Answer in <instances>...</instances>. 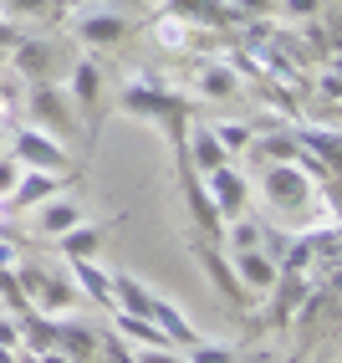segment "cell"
<instances>
[{"mask_svg": "<svg viewBox=\"0 0 342 363\" xmlns=\"http://www.w3.org/2000/svg\"><path fill=\"white\" fill-rule=\"evenodd\" d=\"M118 113L159 123L169 138H174V149L184 143V128H189V103L179 98V92H169V82H159V77H128V82H123V92H118Z\"/></svg>", "mask_w": 342, "mask_h": 363, "instance_id": "1", "label": "cell"}, {"mask_svg": "<svg viewBox=\"0 0 342 363\" xmlns=\"http://www.w3.org/2000/svg\"><path fill=\"white\" fill-rule=\"evenodd\" d=\"M21 108H26V118L36 128H46L52 138H77V103L67 98L62 82H21Z\"/></svg>", "mask_w": 342, "mask_h": 363, "instance_id": "2", "label": "cell"}, {"mask_svg": "<svg viewBox=\"0 0 342 363\" xmlns=\"http://www.w3.org/2000/svg\"><path fill=\"white\" fill-rule=\"evenodd\" d=\"M6 143H11V159L21 169H57V174H72V154L67 143L52 138L36 123H21V128H6Z\"/></svg>", "mask_w": 342, "mask_h": 363, "instance_id": "3", "label": "cell"}, {"mask_svg": "<svg viewBox=\"0 0 342 363\" xmlns=\"http://www.w3.org/2000/svg\"><path fill=\"white\" fill-rule=\"evenodd\" d=\"M67 26H72V36H77L82 46H92V52H113V46H123L128 41V31H133V21L118 11V6H87V11H77V16H67Z\"/></svg>", "mask_w": 342, "mask_h": 363, "instance_id": "4", "label": "cell"}, {"mask_svg": "<svg viewBox=\"0 0 342 363\" xmlns=\"http://www.w3.org/2000/svg\"><path fill=\"white\" fill-rule=\"evenodd\" d=\"M261 195L271 210H307L312 205V174L302 164H266L261 169Z\"/></svg>", "mask_w": 342, "mask_h": 363, "instance_id": "5", "label": "cell"}, {"mask_svg": "<svg viewBox=\"0 0 342 363\" xmlns=\"http://www.w3.org/2000/svg\"><path fill=\"white\" fill-rule=\"evenodd\" d=\"M16 277H21L26 302L36 312H46V318H62V312L77 307V286H72L67 277H46V272H36V266H16Z\"/></svg>", "mask_w": 342, "mask_h": 363, "instance_id": "6", "label": "cell"}, {"mask_svg": "<svg viewBox=\"0 0 342 363\" xmlns=\"http://www.w3.org/2000/svg\"><path fill=\"white\" fill-rule=\"evenodd\" d=\"M103 92H108L103 87V67L92 57H77L72 72H67V98L87 113V133H97V123H103Z\"/></svg>", "mask_w": 342, "mask_h": 363, "instance_id": "7", "label": "cell"}, {"mask_svg": "<svg viewBox=\"0 0 342 363\" xmlns=\"http://www.w3.org/2000/svg\"><path fill=\"white\" fill-rule=\"evenodd\" d=\"M67 179L72 174H57V169H21L16 189L0 200V215H26V210H36L41 200H52L57 189H67Z\"/></svg>", "mask_w": 342, "mask_h": 363, "instance_id": "8", "label": "cell"}, {"mask_svg": "<svg viewBox=\"0 0 342 363\" xmlns=\"http://www.w3.org/2000/svg\"><path fill=\"white\" fill-rule=\"evenodd\" d=\"M200 179H205V189H210L220 220H230V215H246V210H251V179L240 174L230 159L220 164V169H210V174H200Z\"/></svg>", "mask_w": 342, "mask_h": 363, "instance_id": "9", "label": "cell"}, {"mask_svg": "<svg viewBox=\"0 0 342 363\" xmlns=\"http://www.w3.org/2000/svg\"><path fill=\"white\" fill-rule=\"evenodd\" d=\"M194 256H200V266L210 272V281H215V292H220V297H225L230 307H246V286H240V277H235L230 256L220 251L210 235H200V240H194Z\"/></svg>", "mask_w": 342, "mask_h": 363, "instance_id": "10", "label": "cell"}, {"mask_svg": "<svg viewBox=\"0 0 342 363\" xmlns=\"http://www.w3.org/2000/svg\"><path fill=\"white\" fill-rule=\"evenodd\" d=\"M52 328H57V353L62 358H72V363H97V343H103V328H92V323H82V318H52Z\"/></svg>", "mask_w": 342, "mask_h": 363, "instance_id": "11", "label": "cell"}, {"mask_svg": "<svg viewBox=\"0 0 342 363\" xmlns=\"http://www.w3.org/2000/svg\"><path fill=\"white\" fill-rule=\"evenodd\" d=\"M87 220V205L77 200V195H72V189H57V195L52 200H41L36 205V230L41 235H62V230H72V225H82Z\"/></svg>", "mask_w": 342, "mask_h": 363, "instance_id": "12", "label": "cell"}, {"mask_svg": "<svg viewBox=\"0 0 342 363\" xmlns=\"http://www.w3.org/2000/svg\"><path fill=\"white\" fill-rule=\"evenodd\" d=\"M230 154L220 149V138H215V128L210 123H194V128H184V143H179V164H189L194 174H210V169H220Z\"/></svg>", "mask_w": 342, "mask_h": 363, "instance_id": "13", "label": "cell"}, {"mask_svg": "<svg viewBox=\"0 0 342 363\" xmlns=\"http://www.w3.org/2000/svg\"><path fill=\"white\" fill-rule=\"evenodd\" d=\"M6 67L21 72V82H46L57 72V52H52V41H16Z\"/></svg>", "mask_w": 342, "mask_h": 363, "instance_id": "14", "label": "cell"}, {"mask_svg": "<svg viewBox=\"0 0 342 363\" xmlns=\"http://www.w3.org/2000/svg\"><path fill=\"white\" fill-rule=\"evenodd\" d=\"M291 138H297V149L307 159H317L327 174H337V123H297Z\"/></svg>", "mask_w": 342, "mask_h": 363, "instance_id": "15", "label": "cell"}, {"mask_svg": "<svg viewBox=\"0 0 342 363\" xmlns=\"http://www.w3.org/2000/svg\"><path fill=\"white\" fill-rule=\"evenodd\" d=\"M312 292V281L307 277H291V272H281L276 277V286L266 297H271V312H266V328H286L291 318H297V307H302V297Z\"/></svg>", "mask_w": 342, "mask_h": 363, "instance_id": "16", "label": "cell"}, {"mask_svg": "<svg viewBox=\"0 0 342 363\" xmlns=\"http://www.w3.org/2000/svg\"><path fill=\"white\" fill-rule=\"evenodd\" d=\"M194 87H200L205 103H235L246 82H240V72L230 62H205L200 72H194Z\"/></svg>", "mask_w": 342, "mask_h": 363, "instance_id": "17", "label": "cell"}, {"mask_svg": "<svg viewBox=\"0 0 342 363\" xmlns=\"http://www.w3.org/2000/svg\"><path fill=\"white\" fill-rule=\"evenodd\" d=\"M164 11L184 16L189 26H200V31H230L235 26V16H230L225 0H164Z\"/></svg>", "mask_w": 342, "mask_h": 363, "instance_id": "18", "label": "cell"}, {"mask_svg": "<svg viewBox=\"0 0 342 363\" xmlns=\"http://www.w3.org/2000/svg\"><path fill=\"white\" fill-rule=\"evenodd\" d=\"M67 266H72V286H77L87 302L113 307V272H108V266H97V256H77Z\"/></svg>", "mask_w": 342, "mask_h": 363, "instance_id": "19", "label": "cell"}, {"mask_svg": "<svg viewBox=\"0 0 342 363\" xmlns=\"http://www.w3.org/2000/svg\"><path fill=\"white\" fill-rule=\"evenodd\" d=\"M230 266H235V277H240V286H246V292H271L276 286V261L266 256L261 246L256 251H230Z\"/></svg>", "mask_w": 342, "mask_h": 363, "instance_id": "20", "label": "cell"}, {"mask_svg": "<svg viewBox=\"0 0 342 363\" xmlns=\"http://www.w3.org/2000/svg\"><path fill=\"white\" fill-rule=\"evenodd\" d=\"M154 41L169 46V52H189L194 41H205V31H200V26H189V21L174 16V11H159V16H154Z\"/></svg>", "mask_w": 342, "mask_h": 363, "instance_id": "21", "label": "cell"}, {"mask_svg": "<svg viewBox=\"0 0 342 363\" xmlns=\"http://www.w3.org/2000/svg\"><path fill=\"white\" fill-rule=\"evenodd\" d=\"M154 323H159V333H164L174 348H194V343H200L194 323H189V318H184V312H179L174 302H169V297H159V302H154Z\"/></svg>", "mask_w": 342, "mask_h": 363, "instance_id": "22", "label": "cell"}, {"mask_svg": "<svg viewBox=\"0 0 342 363\" xmlns=\"http://www.w3.org/2000/svg\"><path fill=\"white\" fill-rule=\"evenodd\" d=\"M103 240H108V225L82 220V225H72V230L57 235V251H62L67 261H77V256H97V251H103Z\"/></svg>", "mask_w": 342, "mask_h": 363, "instance_id": "23", "label": "cell"}, {"mask_svg": "<svg viewBox=\"0 0 342 363\" xmlns=\"http://www.w3.org/2000/svg\"><path fill=\"white\" fill-rule=\"evenodd\" d=\"M220 235H225V251H256V246H266V225L251 220V215H230V220L220 225Z\"/></svg>", "mask_w": 342, "mask_h": 363, "instance_id": "24", "label": "cell"}, {"mask_svg": "<svg viewBox=\"0 0 342 363\" xmlns=\"http://www.w3.org/2000/svg\"><path fill=\"white\" fill-rule=\"evenodd\" d=\"M215 128V138H220V149H225L230 159H240V154H251V143H256V128L251 123H235V118H225V123H210Z\"/></svg>", "mask_w": 342, "mask_h": 363, "instance_id": "25", "label": "cell"}, {"mask_svg": "<svg viewBox=\"0 0 342 363\" xmlns=\"http://www.w3.org/2000/svg\"><path fill=\"white\" fill-rule=\"evenodd\" d=\"M57 16L52 0H0V21H11V26H26V21H46Z\"/></svg>", "mask_w": 342, "mask_h": 363, "instance_id": "26", "label": "cell"}, {"mask_svg": "<svg viewBox=\"0 0 342 363\" xmlns=\"http://www.w3.org/2000/svg\"><path fill=\"white\" fill-rule=\"evenodd\" d=\"M276 11H281L286 21H297V26H312V21H322L327 0H276Z\"/></svg>", "mask_w": 342, "mask_h": 363, "instance_id": "27", "label": "cell"}, {"mask_svg": "<svg viewBox=\"0 0 342 363\" xmlns=\"http://www.w3.org/2000/svg\"><path fill=\"white\" fill-rule=\"evenodd\" d=\"M225 6H230L235 21H261V16L276 11V0H225Z\"/></svg>", "mask_w": 342, "mask_h": 363, "instance_id": "28", "label": "cell"}, {"mask_svg": "<svg viewBox=\"0 0 342 363\" xmlns=\"http://www.w3.org/2000/svg\"><path fill=\"white\" fill-rule=\"evenodd\" d=\"M184 363H235V348H220V343H194Z\"/></svg>", "mask_w": 342, "mask_h": 363, "instance_id": "29", "label": "cell"}, {"mask_svg": "<svg viewBox=\"0 0 342 363\" xmlns=\"http://www.w3.org/2000/svg\"><path fill=\"white\" fill-rule=\"evenodd\" d=\"M97 363H133V353L123 348V337H118V333H103V343H97Z\"/></svg>", "mask_w": 342, "mask_h": 363, "instance_id": "30", "label": "cell"}, {"mask_svg": "<svg viewBox=\"0 0 342 363\" xmlns=\"http://www.w3.org/2000/svg\"><path fill=\"white\" fill-rule=\"evenodd\" d=\"M0 348H21V318L0 307Z\"/></svg>", "mask_w": 342, "mask_h": 363, "instance_id": "31", "label": "cell"}, {"mask_svg": "<svg viewBox=\"0 0 342 363\" xmlns=\"http://www.w3.org/2000/svg\"><path fill=\"white\" fill-rule=\"evenodd\" d=\"M16 179H21V164H16L11 154H0V200H6L11 189H16Z\"/></svg>", "mask_w": 342, "mask_h": 363, "instance_id": "32", "label": "cell"}, {"mask_svg": "<svg viewBox=\"0 0 342 363\" xmlns=\"http://www.w3.org/2000/svg\"><path fill=\"white\" fill-rule=\"evenodd\" d=\"M133 363H184V358H179V348H138Z\"/></svg>", "mask_w": 342, "mask_h": 363, "instance_id": "33", "label": "cell"}, {"mask_svg": "<svg viewBox=\"0 0 342 363\" xmlns=\"http://www.w3.org/2000/svg\"><path fill=\"white\" fill-rule=\"evenodd\" d=\"M342 92V77H337V62H327V72H322V98H337Z\"/></svg>", "mask_w": 342, "mask_h": 363, "instance_id": "34", "label": "cell"}, {"mask_svg": "<svg viewBox=\"0 0 342 363\" xmlns=\"http://www.w3.org/2000/svg\"><path fill=\"white\" fill-rule=\"evenodd\" d=\"M0 266H16V240L0 235Z\"/></svg>", "mask_w": 342, "mask_h": 363, "instance_id": "35", "label": "cell"}, {"mask_svg": "<svg viewBox=\"0 0 342 363\" xmlns=\"http://www.w3.org/2000/svg\"><path fill=\"white\" fill-rule=\"evenodd\" d=\"M31 363H72V358H62V353L52 348V353H31Z\"/></svg>", "mask_w": 342, "mask_h": 363, "instance_id": "36", "label": "cell"}, {"mask_svg": "<svg viewBox=\"0 0 342 363\" xmlns=\"http://www.w3.org/2000/svg\"><path fill=\"white\" fill-rule=\"evenodd\" d=\"M0 363H21V353L16 348H0Z\"/></svg>", "mask_w": 342, "mask_h": 363, "instance_id": "37", "label": "cell"}, {"mask_svg": "<svg viewBox=\"0 0 342 363\" xmlns=\"http://www.w3.org/2000/svg\"><path fill=\"white\" fill-rule=\"evenodd\" d=\"M0 149H6V123H0Z\"/></svg>", "mask_w": 342, "mask_h": 363, "instance_id": "38", "label": "cell"}, {"mask_svg": "<svg viewBox=\"0 0 342 363\" xmlns=\"http://www.w3.org/2000/svg\"><path fill=\"white\" fill-rule=\"evenodd\" d=\"M52 6H57V11H62V0H52Z\"/></svg>", "mask_w": 342, "mask_h": 363, "instance_id": "39", "label": "cell"}]
</instances>
